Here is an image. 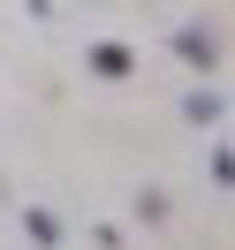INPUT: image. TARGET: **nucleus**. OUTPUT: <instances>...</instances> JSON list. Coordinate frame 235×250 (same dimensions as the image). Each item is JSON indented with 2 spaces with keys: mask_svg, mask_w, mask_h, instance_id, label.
<instances>
[]
</instances>
